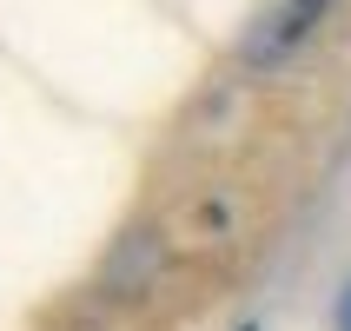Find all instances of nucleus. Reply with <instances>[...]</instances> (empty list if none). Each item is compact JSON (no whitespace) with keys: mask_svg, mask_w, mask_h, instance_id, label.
Returning a JSON list of instances; mask_svg holds the SVG:
<instances>
[{"mask_svg":"<svg viewBox=\"0 0 351 331\" xmlns=\"http://www.w3.org/2000/svg\"><path fill=\"white\" fill-rule=\"evenodd\" d=\"M332 14V0H258L252 27L239 40V60L245 66H278V60H292L305 40L318 34V20Z\"/></svg>","mask_w":351,"mask_h":331,"instance_id":"obj_1","label":"nucleus"},{"mask_svg":"<svg viewBox=\"0 0 351 331\" xmlns=\"http://www.w3.org/2000/svg\"><path fill=\"white\" fill-rule=\"evenodd\" d=\"M338 331H351V285L338 292Z\"/></svg>","mask_w":351,"mask_h":331,"instance_id":"obj_2","label":"nucleus"},{"mask_svg":"<svg viewBox=\"0 0 351 331\" xmlns=\"http://www.w3.org/2000/svg\"><path fill=\"white\" fill-rule=\"evenodd\" d=\"M245 331H252V325H245Z\"/></svg>","mask_w":351,"mask_h":331,"instance_id":"obj_3","label":"nucleus"}]
</instances>
